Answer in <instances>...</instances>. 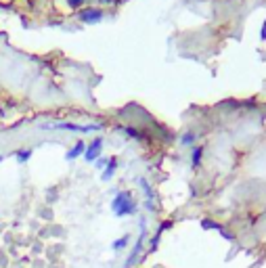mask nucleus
Segmentation results:
<instances>
[{"label":"nucleus","instance_id":"4468645a","mask_svg":"<svg viewBox=\"0 0 266 268\" xmlns=\"http://www.w3.org/2000/svg\"><path fill=\"white\" fill-rule=\"evenodd\" d=\"M107 164H109V160H107V158H99V160L95 162V166H97L99 170H105V168H107Z\"/></svg>","mask_w":266,"mask_h":268},{"label":"nucleus","instance_id":"f8f14e48","mask_svg":"<svg viewBox=\"0 0 266 268\" xmlns=\"http://www.w3.org/2000/svg\"><path fill=\"white\" fill-rule=\"evenodd\" d=\"M122 130L128 134L130 139H137V141H139V139H143V137H141V132H139L137 128H132V126H128V128H122Z\"/></svg>","mask_w":266,"mask_h":268},{"label":"nucleus","instance_id":"f257e3e1","mask_svg":"<svg viewBox=\"0 0 266 268\" xmlns=\"http://www.w3.org/2000/svg\"><path fill=\"white\" fill-rule=\"evenodd\" d=\"M137 199L130 191H118L114 201H112V212L118 216V218H124V216H132L137 212Z\"/></svg>","mask_w":266,"mask_h":268},{"label":"nucleus","instance_id":"423d86ee","mask_svg":"<svg viewBox=\"0 0 266 268\" xmlns=\"http://www.w3.org/2000/svg\"><path fill=\"white\" fill-rule=\"evenodd\" d=\"M116 170H118V160H116V158H112V160H109V164H107V168H105V170H103V174H101V181H103V183H109V181L114 178Z\"/></svg>","mask_w":266,"mask_h":268},{"label":"nucleus","instance_id":"a211bd4d","mask_svg":"<svg viewBox=\"0 0 266 268\" xmlns=\"http://www.w3.org/2000/svg\"><path fill=\"white\" fill-rule=\"evenodd\" d=\"M116 5H124V3H128V0H114Z\"/></svg>","mask_w":266,"mask_h":268},{"label":"nucleus","instance_id":"7ed1b4c3","mask_svg":"<svg viewBox=\"0 0 266 268\" xmlns=\"http://www.w3.org/2000/svg\"><path fill=\"white\" fill-rule=\"evenodd\" d=\"M145 235H147V229H145V220H141V233H139V239H137V243H135V248H132L130 256L126 258V264H124V268H132V266H135V262H137V258H139V254H141V248H143Z\"/></svg>","mask_w":266,"mask_h":268},{"label":"nucleus","instance_id":"6ab92c4d","mask_svg":"<svg viewBox=\"0 0 266 268\" xmlns=\"http://www.w3.org/2000/svg\"><path fill=\"white\" fill-rule=\"evenodd\" d=\"M0 162H3V155H0Z\"/></svg>","mask_w":266,"mask_h":268},{"label":"nucleus","instance_id":"ddd939ff","mask_svg":"<svg viewBox=\"0 0 266 268\" xmlns=\"http://www.w3.org/2000/svg\"><path fill=\"white\" fill-rule=\"evenodd\" d=\"M181 141H183V145H193V143H195V134H193V132H187Z\"/></svg>","mask_w":266,"mask_h":268},{"label":"nucleus","instance_id":"6e6552de","mask_svg":"<svg viewBox=\"0 0 266 268\" xmlns=\"http://www.w3.org/2000/svg\"><path fill=\"white\" fill-rule=\"evenodd\" d=\"M128 243H130V235H124V237H120V239H116V241L112 243V250H114V252H122V250H126Z\"/></svg>","mask_w":266,"mask_h":268},{"label":"nucleus","instance_id":"dca6fc26","mask_svg":"<svg viewBox=\"0 0 266 268\" xmlns=\"http://www.w3.org/2000/svg\"><path fill=\"white\" fill-rule=\"evenodd\" d=\"M260 38L266 40V19H264V26H262V30H260Z\"/></svg>","mask_w":266,"mask_h":268},{"label":"nucleus","instance_id":"f3484780","mask_svg":"<svg viewBox=\"0 0 266 268\" xmlns=\"http://www.w3.org/2000/svg\"><path fill=\"white\" fill-rule=\"evenodd\" d=\"M99 3H103V5H116L114 0H99Z\"/></svg>","mask_w":266,"mask_h":268},{"label":"nucleus","instance_id":"20e7f679","mask_svg":"<svg viewBox=\"0 0 266 268\" xmlns=\"http://www.w3.org/2000/svg\"><path fill=\"white\" fill-rule=\"evenodd\" d=\"M101 151H103V139L97 137L91 145H86V151H84V160L86 162H97L101 158Z\"/></svg>","mask_w":266,"mask_h":268},{"label":"nucleus","instance_id":"9d476101","mask_svg":"<svg viewBox=\"0 0 266 268\" xmlns=\"http://www.w3.org/2000/svg\"><path fill=\"white\" fill-rule=\"evenodd\" d=\"M139 185H141V189H143V193H145V201H151V204H153V191H151L149 183L145 181V178H139Z\"/></svg>","mask_w":266,"mask_h":268},{"label":"nucleus","instance_id":"1a4fd4ad","mask_svg":"<svg viewBox=\"0 0 266 268\" xmlns=\"http://www.w3.org/2000/svg\"><path fill=\"white\" fill-rule=\"evenodd\" d=\"M32 149H19V151H15V158H17V162L19 164H26L30 158H32Z\"/></svg>","mask_w":266,"mask_h":268},{"label":"nucleus","instance_id":"0eeeda50","mask_svg":"<svg viewBox=\"0 0 266 268\" xmlns=\"http://www.w3.org/2000/svg\"><path fill=\"white\" fill-rule=\"evenodd\" d=\"M84 151H86V143H84V141H78V143L68 151V155H65V158H68L70 162H74V160L80 158V155H84Z\"/></svg>","mask_w":266,"mask_h":268},{"label":"nucleus","instance_id":"39448f33","mask_svg":"<svg viewBox=\"0 0 266 268\" xmlns=\"http://www.w3.org/2000/svg\"><path fill=\"white\" fill-rule=\"evenodd\" d=\"M44 128H57V130H72V132H82V134H86V132H95V130H99L101 126H97V124H91V126H78V124H70V122H61V124L44 126Z\"/></svg>","mask_w":266,"mask_h":268},{"label":"nucleus","instance_id":"2eb2a0df","mask_svg":"<svg viewBox=\"0 0 266 268\" xmlns=\"http://www.w3.org/2000/svg\"><path fill=\"white\" fill-rule=\"evenodd\" d=\"M68 3H70V7L78 9V7H82V5H84V0H68Z\"/></svg>","mask_w":266,"mask_h":268},{"label":"nucleus","instance_id":"9b49d317","mask_svg":"<svg viewBox=\"0 0 266 268\" xmlns=\"http://www.w3.org/2000/svg\"><path fill=\"white\" fill-rule=\"evenodd\" d=\"M202 155H204V149H202V147H195V149H193V155H191V164H193V166H199V162H202Z\"/></svg>","mask_w":266,"mask_h":268},{"label":"nucleus","instance_id":"f03ea898","mask_svg":"<svg viewBox=\"0 0 266 268\" xmlns=\"http://www.w3.org/2000/svg\"><path fill=\"white\" fill-rule=\"evenodd\" d=\"M103 17H105V11L99 9V7H84L78 13V19L82 21V24H99Z\"/></svg>","mask_w":266,"mask_h":268}]
</instances>
